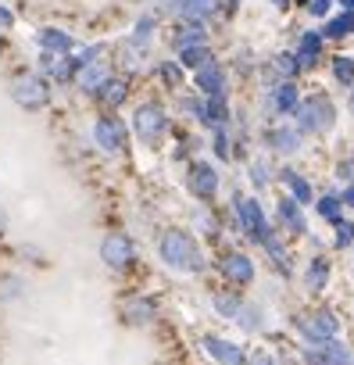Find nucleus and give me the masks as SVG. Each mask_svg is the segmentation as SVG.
<instances>
[{"label": "nucleus", "instance_id": "nucleus-1", "mask_svg": "<svg viewBox=\"0 0 354 365\" xmlns=\"http://www.w3.org/2000/svg\"><path fill=\"white\" fill-rule=\"evenodd\" d=\"M157 258H161V265H168L172 272H183V276L204 272V251H201L197 237L179 226H172L157 237Z\"/></svg>", "mask_w": 354, "mask_h": 365}, {"label": "nucleus", "instance_id": "nucleus-2", "mask_svg": "<svg viewBox=\"0 0 354 365\" xmlns=\"http://www.w3.org/2000/svg\"><path fill=\"white\" fill-rule=\"evenodd\" d=\"M290 118H293V125L304 136H326L336 125V104L326 93H311V97H301L297 101V108H293Z\"/></svg>", "mask_w": 354, "mask_h": 365}, {"label": "nucleus", "instance_id": "nucleus-3", "mask_svg": "<svg viewBox=\"0 0 354 365\" xmlns=\"http://www.w3.org/2000/svg\"><path fill=\"white\" fill-rule=\"evenodd\" d=\"M11 101L22 111H43L51 104V79L43 72H19L11 79Z\"/></svg>", "mask_w": 354, "mask_h": 365}, {"label": "nucleus", "instance_id": "nucleus-4", "mask_svg": "<svg viewBox=\"0 0 354 365\" xmlns=\"http://www.w3.org/2000/svg\"><path fill=\"white\" fill-rule=\"evenodd\" d=\"M233 219H236V230H240L251 244H261V240L269 237V230H272V222H269V215H265V208H261L258 197L236 194V197H233Z\"/></svg>", "mask_w": 354, "mask_h": 365}, {"label": "nucleus", "instance_id": "nucleus-5", "mask_svg": "<svg viewBox=\"0 0 354 365\" xmlns=\"http://www.w3.org/2000/svg\"><path fill=\"white\" fill-rule=\"evenodd\" d=\"M168 111L157 104V101H143L136 111H132V133L140 136V143L147 147H157L165 136H168Z\"/></svg>", "mask_w": 354, "mask_h": 365}, {"label": "nucleus", "instance_id": "nucleus-6", "mask_svg": "<svg viewBox=\"0 0 354 365\" xmlns=\"http://www.w3.org/2000/svg\"><path fill=\"white\" fill-rule=\"evenodd\" d=\"M293 329L304 344H318V340H333L340 336V319L333 308H315V312H301L293 315Z\"/></svg>", "mask_w": 354, "mask_h": 365}, {"label": "nucleus", "instance_id": "nucleus-7", "mask_svg": "<svg viewBox=\"0 0 354 365\" xmlns=\"http://www.w3.org/2000/svg\"><path fill=\"white\" fill-rule=\"evenodd\" d=\"M100 262H104L111 272L132 269V262H136V244H132V237L122 233V230H111V233L100 240Z\"/></svg>", "mask_w": 354, "mask_h": 365}, {"label": "nucleus", "instance_id": "nucleus-8", "mask_svg": "<svg viewBox=\"0 0 354 365\" xmlns=\"http://www.w3.org/2000/svg\"><path fill=\"white\" fill-rule=\"evenodd\" d=\"M90 136H93V143H97L104 154H122V150L129 147V129H125V122H122L118 115H100V118L93 122Z\"/></svg>", "mask_w": 354, "mask_h": 365}, {"label": "nucleus", "instance_id": "nucleus-9", "mask_svg": "<svg viewBox=\"0 0 354 365\" xmlns=\"http://www.w3.org/2000/svg\"><path fill=\"white\" fill-rule=\"evenodd\" d=\"M219 272H222V279H226L229 287H236V290H244V287H251V283L258 279V265H254V258H251L247 251H226V255L219 258Z\"/></svg>", "mask_w": 354, "mask_h": 365}, {"label": "nucleus", "instance_id": "nucleus-10", "mask_svg": "<svg viewBox=\"0 0 354 365\" xmlns=\"http://www.w3.org/2000/svg\"><path fill=\"white\" fill-rule=\"evenodd\" d=\"M187 187H190V194H194L197 201H215V194H219V187H222V175H219V168H215L212 161H190V168H187Z\"/></svg>", "mask_w": 354, "mask_h": 365}, {"label": "nucleus", "instance_id": "nucleus-11", "mask_svg": "<svg viewBox=\"0 0 354 365\" xmlns=\"http://www.w3.org/2000/svg\"><path fill=\"white\" fill-rule=\"evenodd\" d=\"M201 347H204V354L215 365H247V347L240 340H229V336H219V333H204Z\"/></svg>", "mask_w": 354, "mask_h": 365}, {"label": "nucleus", "instance_id": "nucleus-12", "mask_svg": "<svg viewBox=\"0 0 354 365\" xmlns=\"http://www.w3.org/2000/svg\"><path fill=\"white\" fill-rule=\"evenodd\" d=\"M301 354H304L308 365H350V358H354V351H350L340 336L318 340V344H304Z\"/></svg>", "mask_w": 354, "mask_h": 365}, {"label": "nucleus", "instance_id": "nucleus-13", "mask_svg": "<svg viewBox=\"0 0 354 365\" xmlns=\"http://www.w3.org/2000/svg\"><path fill=\"white\" fill-rule=\"evenodd\" d=\"M265 147H269L272 154L290 158V154H297V150L304 147V133H301L293 122H276V125L265 129Z\"/></svg>", "mask_w": 354, "mask_h": 365}, {"label": "nucleus", "instance_id": "nucleus-14", "mask_svg": "<svg viewBox=\"0 0 354 365\" xmlns=\"http://www.w3.org/2000/svg\"><path fill=\"white\" fill-rule=\"evenodd\" d=\"M297 101H301L297 79H276V83L269 86V93H265V104H269V111H272L276 118H290L293 108H297Z\"/></svg>", "mask_w": 354, "mask_h": 365}, {"label": "nucleus", "instance_id": "nucleus-15", "mask_svg": "<svg viewBox=\"0 0 354 365\" xmlns=\"http://www.w3.org/2000/svg\"><path fill=\"white\" fill-rule=\"evenodd\" d=\"M118 315H122L125 326H136V329H140V326H150V322L157 319V301L147 297V294H129V297L122 301Z\"/></svg>", "mask_w": 354, "mask_h": 365}, {"label": "nucleus", "instance_id": "nucleus-16", "mask_svg": "<svg viewBox=\"0 0 354 365\" xmlns=\"http://www.w3.org/2000/svg\"><path fill=\"white\" fill-rule=\"evenodd\" d=\"M194 83H197L201 97H226V90H229V76H226V68L215 58L194 72Z\"/></svg>", "mask_w": 354, "mask_h": 365}, {"label": "nucleus", "instance_id": "nucleus-17", "mask_svg": "<svg viewBox=\"0 0 354 365\" xmlns=\"http://www.w3.org/2000/svg\"><path fill=\"white\" fill-rule=\"evenodd\" d=\"M276 226L293 233V237H304L308 233V215H304V205H297L290 194H283L276 201Z\"/></svg>", "mask_w": 354, "mask_h": 365}, {"label": "nucleus", "instance_id": "nucleus-18", "mask_svg": "<svg viewBox=\"0 0 354 365\" xmlns=\"http://www.w3.org/2000/svg\"><path fill=\"white\" fill-rule=\"evenodd\" d=\"M258 247H261V251L269 255L272 269H276V272H279L283 279H290V276H293V255H290V247H286V240L279 237V230H276V226L269 230V237H265V240H261Z\"/></svg>", "mask_w": 354, "mask_h": 365}, {"label": "nucleus", "instance_id": "nucleus-19", "mask_svg": "<svg viewBox=\"0 0 354 365\" xmlns=\"http://www.w3.org/2000/svg\"><path fill=\"white\" fill-rule=\"evenodd\" d=\"M165 11L179 15L187 22H212L215 11H219V0H165Z\"/></svg>", "mask_w": 354, "mask_h": 365}, {"label": "nucleus", "instance_id": "nucleus-20", "mask_svg": "<svg viewBox=\"0 0 354 365\" xmlns=\"http://www.w3.org/2000/svg\"><path fill=\"white\" fill-rule=\"evenodd\" d=\"M293 54H297L301 68H315V65L326 58V40H322V33H318V29H304V33L297 36Z\"/></svg>", "mask_w": 354, "mask_h": 365}, {"label": "nucleus", "instance_id": "nucleus-21", "mask_svg": "<svg viewBox=\"0 0 354 365\" xmlns=\"http://www.w3.org/2000/svg\"><path fill=\"white\" fill-rule=\"evenodd\" d=\"M93 97H97V104H100V108L115 111V108H122V104H125V97H129V83H125L122 76H108V79L93 90Z\"/></svg>", "mask_w": 354, "mask_h": 365}, {"label": "nucleus", "instance_id": "nucleus-22", "mask_svg": "<svg viewBox=\"0 0 354 365\" xmlns=\"http://www.w3.org/2000/svg\"><path fill=\"white\" fill-rule=\"evenodd\" d=\"M304 287L311 290V294H322L326 287H329V279H333V265H329V258L326 255H311L308 258V265H304Z\"/></svg>", "mask_w": 354, "mask_h": 365}, {"label": "nucleus", "instance_id": "nucleus-23", "mask_svg": "<svg viewBox=\"0 0 354 365\" xmlns=\"http://www.w3.org/2000/svg\"><path fill=\"white\" fill-rule=\"evenodd\" d=\"M279 182L286 187V194H290L297 205H304V208H308V205L315 201V187H311V182H308L297 168H290V165H286V168H279Z\"/></svg>", "mask_w": 354, "mask_h": 365}, {"label": "nucleus", "instance_id": "nucleus-24", "mask_svg": "<svg viewBox=\"0 0 354 365\" xmlns=\"http://www.w3.org/2000/svg\"><path fill=\"white\" fill-rule=\"evenodd\" d=\"M36 43H40L43 54H72V51H76L72 33H65V29H58V26H43V29L36 33Z\"/></svg>", "mask_w": 354, "mask_h": 365}, {"label": "nucleus", "instance_id": "nucleus-25", "mask_svg": "<svg viewBox=\"0 0 354 365\" xmlns=\"http://www.w3.org/2000/svg\"><path fill=\"white\" fill-rule=\"evenodd\" d=\"M197 122L208 125V129L229 125V104H226V97H201V115H197Z\"/></svg>", "mask_w": 354, "mask_h": 365}, {"label": "nucleus", "instance_id": "nucleus-26", "mask_svg": "<svg viewBox=\"0 0 354 365\" xmlns=\"http://www.w3.org/2000/svg\"><path fill=\"white\" fill-rule=\"evenodd\" d=\"M244 333H261L265 326H269V315H265V308L261 304H254V301H247L244 297V304H240V312H236V319H233Z\"/></svg>", "mask_w": 354, "mask_h": 365}, {"label": "nucleus", "instance_id": "nucleus-27", "mask_svg": "<svg viewBox=\"0 0 354 365\" xmlns=\"http://www.w3.org/2000/svg\"><path fill=\"white\" fill-rule=\"evenodd\" d=\"M322 40H347V36H354V11H343L340 8V15H329V19H322Z\"/></svg>", "mask_w": 354, "mask_h": 365}, {"label": "nucleus", "instance_id": "nucleus-28", "mask_svg": "<svg viewBox=\"0 0 354 365\" xmlns=\"http://www.w3.org/2000/svg\"><path fill=\"white\" fill-rule=\"evenodd\" d=\"M108 76H111V68L97 58V61H90V65H83V68L76 72V86H79V90H86V93L93 97V90H97Z\"/></svg>", "mask_w": 354, "mask_h": 365}, {"label": "nucleus", "instance_id": "nucleus-29", "mask_svg": "<svg viewBox=\"0 0 354 365\" xmlns=\"http://www.w3.org/2000/svg\"><path fill=\"white\" fill-rule=\"evenodd\" d=\"M311 205H315V215H318L322 222H329V226H333V222H340V219H343V212H347V208H343V201H340V190H329V194L315 197Z\"/></svg>", "mask_w": 354, "mask_h": 365}, {"label": "nucleus", "instance_id": "nucleus-30", "mask_svg": "<svg viewBox=\"0 0 354 365\" xmlns=\"http://www.w3.org/2000/svg\"><path fill=\"white\" fill-rule=\"evenodd\" d=\"M172 43H175V51H179V47H190V43H208L204 22H187V19H179V29L172 33Z\"/></svg>", "mask_w": 354, "mask_h": 365}, {"label": "nucleus", "instance_id": "nucleus-31", "mask_svg": "<svg viewBox=\"0 0 354 365\" xmlns=\"http://www.w3.org/2000/svg\"><path fill=\"white\" fill-rule=\"evenodd\" d=\"M215 54H212V47L208 43H190V47H179L175 51V61H179L183 68H190V72H197L201 65H208Z\"/></svg>", "mask_w": 354, "mask_h": 365}, {"label": "nucleus", "instance_id": "nucleus-32", "mask_svg": "<svg viewBox=\"0 0 354 365\" xmlns=\"http://www.w3.org/2000/svg\"><path fill=\"white\" fill-rule=\"evenodd\" d=\"M329 76L336 86L354 90V54H333L329 58Z\"/></svg>", "mask_w": 354, "mask_h": 365}, {"label": "nucleus", "instance_id": "nucleus-33", "mask_svg": "<svg viewBox=\"0 0 354 365\" xmlns=\"http://www.w3.org/2000/svg\"><path fill=\"white\" fill-rule=\"evenodd\" d=\"M269 68H272L279 79H297V76L304 72L293 51H279V54H272V58H269Z\"/></svg>", "mask_w": 354, "mask_h": 365}, {"label": "nucleus", "instance_id": "nucleus-34", "mask_svg": "<svg viewBox=\"0 0 354 365\" xmlns=\"http://www.w3.org/2000/svg\"><path fill=\"white\" fill-rule=\"evenodd\" d=\"M240 304H244V294H240L236 287H233V290H219V294H212V308H215L222 319H236Z\"/></svg>", "mask_w": 354, "mask_h": 365}, {"label": "nucleus", "instance_id": "nucleus-35", "mask_svg": "<svg viewBox=\"0 0 354 365\" xmlns=\"http://www.w3.org/2000/svg\"><path fill=\"white\" fill-rule=\"evenodd\" d=\"M154 29H157V19H154V15H143V19L132 26L129 47H132V51H147V47H150V40H154Z\"/></svg>", "mask_w": 354, "mask_h": 365}, {"label": "nucleus", "instance_id": "nucleus-36", "mask_svg": "<svg viewBox=\"0 0 354 365\" xmlns=\"http://www.w3.org/2000/svg\"><path fill=\"white\" fill-rule=\"evenodd\" d=\"M183 76H187V68H183L179 61H175V58L157 65V79H161L168 90H179V86H183Z\"/></svg>", "mask_w": 354, "mask_h": 365}, {"label": "nucleus", "instance_id": "nucleus-37", "mask_svg": "<svg viewBox=\"0 0 354 365\" xmlns=\"http://www.w3.org/2000/svg\"><path fill=\"white\" fill-rule=\"evenodd\" d=\"M333 247L336 251H347V247H354V219H340V222H333Z\"/></svg>", "mask_w": 354, "mask_h": 365}, {"label": "nucleus", "instance_id": "nucleus-38", "mask_svg": "<svg viewBox=\"0 0 354 365\" xmlns=\"http://www.w3.org/2000/svg\"><path fill=\"white\" fill-rule=\"evenodd\" d=\"M229 143H233V140H229V129H226V125L212 129V150H215L219 161H229V158H233V147H229Z\"/></svg>", "mask_w": 354, "mask_h": 365}, {"label": "nucleus", "instance_id": "nucleus-39", "mask_svg": "<svg viewBox=\"0 0 354 365\" xmlns=\"http://www.w3.org/2000/svg\"><path fill=\"white\" fill-rule=\"evenodd\" d=\"M247 172H251V182H254V190H265L269 182H272V168H269V165H265L261 158H258V161H251V168H247Z\"/></svg>", "mask_w": 354, "mask_h": 365}, {"label": "nucleus", "instance_id": "nucleus-40", "mask_svg": "<svg viewBox=\"0 0 354 365\" xmlns=\"http://www.w3.org/2000/svg\"><path fill=\"white\" fill-rule=\"evenodd\" d=\"M304 8H308V15H311V19H318V22H322V19H329V15H333L336 0H308Z\"/></svg>", "mask_w": 354, "mask_h": 365}, {"label": "nucleus", "instance_id": "nucleus-41", "mask_svg": "<svg viewBox=\"0 0 354 365\" xmlns=\"http://www.w3.org/2000/svg\"><path fill=\"white\" fill-rule=\"evenodd\" d=\"M0 297H4V301L22 297V279L19 276H4V279H0Z\"/></svg>", "mask_w": 354, "mask_h": 365}, {"label": "nucleus", "instance_id": "nucleus-42", "mask_svg": "<svg viewBox=\"0 0 354 365\" xmlns=\"http://www.w3.org/2000/svg\"><path fill=\"white\" fill-rule=\"evenodd\" d=\"M247 365H279V358L269 347H254V351H247Z\"/></svg>", "mask_w": 354, "mask_h": 365}, {"label": "nucleus", "instance_id": "nucleus-43", "mask_svg": "<svg viewBox=\"0 0 354 365\" xmlns=\"http://www.w3.org/2000/svg\"><path fill=\"white\" fill-rule=\"evenodd\" d=\"M336 175H340L343 182H354V161H350V158H343V161L336 165Z\"/></svg>", "mask_w": 354, "mask_h": 365}, {"label": "nucleus", "instance_id": "nucleus-44", "mask_svg": "<svg viewBox=\"0 0 354 365\" xmlns=\"http://www.w3.org/2000/svg\"><path fill=\"white\" fill-rule=\"evenodd\" d=\"M0 29H15V11L0 4Z\"/></svg>", "mask_w": 354, "mask_h": 365}, {"label": "nucleus", "instance_id": "nucleus-45", "mask_svg": "<svg viewBox=\"0 0 354 365\" xmlns=\"http://www.w3.org/2000/svg\"><path fill=\"white\" fill-rule=\"evenodd\" d=\"M340 201H343L347 212H354V182H347V187L340 190Z\"/></svg>", "mask_w": 354, "mask_h": 365}, {"label": "nucleus", "instance_id": "nucleus-46", "mask_svg": "<svg viewBox=\"0 0 354 365\" xmlns=\"http://www.w3.org/2000/svg\"><path fill=\"white\" fill-rule=\"evenodd\" d=\"M269 4H272V8H279V11H286V8L293 4V0H269Z\"/></svg>", "mask_w": 354, "mask_h": 365}, {"label": "nucleus", "instance_id": "nucleus-47", "mask_svg": "<svg viewBox=\"0 0 354 365\" xmlns=\"http://www.w3.org/2000/svg\"><path fill=\"white\" fill-rule=\"evenodd\" d=\"M4 230H8V212L0 208V233H4Z\"/></svg>", "mask_w": 354, "mask_h": 365}, {"label": "nucleus", "instance_id": "nucleus-48", "mask_svg": "<svg viewBox=\"0 0 354 365\" xmlns=\"http://www.w3.org/2000/svg\"><path fill=\"white\" fill-rule=\"evenodd\" d=\"M336 4H340L343 11H354V0H336Z\"/></svg>", "mask_w": 354, "mask_h": 365}, {"label": "nucleus", "instance_id": "nucleus-49", "mask_svg": "<svg viewBox=\"0 0 354 365\" xmlns=\"http://www.w3.org/2000/svg\"><path fill=\"white\" fill-rule=\"evenodd\" d=\"M226 4H229V11H236V8L244 4V0H226Z\"/></svg>", "mask_w": 354, "mask_h": 365}, {"label": "nucleus", "instance_id": "nucleus-50", "mask_svg": "<svg viewBox=\"0 0 354 365\" xmlns=\"http://www.w3.org/2000/svg\"><path fill=\"white\" fill-rule=\"evenodd\" d=\"M0 51H4V43H0Z\"/></svg>", "mask_w": 354, "mask_h": 365}, {"label": "nucleus", "instance_id": "nucleus-51", "mask_svg": "<svg viewBox=\"0 0 354 365\" xmlns=\"http://www.w3.org/2000/svg\"><path fill=\"white\" fill-rule=\"evenodd\" d=\"M350 365H354V358H350Z\"/></svg>", "mask_w": 354, "mask_h": 365}]
</instances>
